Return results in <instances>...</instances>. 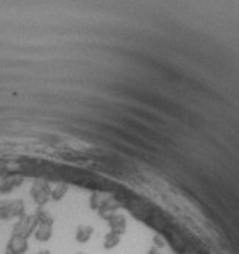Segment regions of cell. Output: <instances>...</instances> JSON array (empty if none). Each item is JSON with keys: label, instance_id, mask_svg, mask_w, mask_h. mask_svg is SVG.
I'll return each instance as SVG.
<instances>
[{"label": "cell", "instance_id": "obj_4", "mask_svg": "<svg viewBox=\"0 0 239 254\" xmlns=\"http://www.w3.org/2000/svg\"><path fill=\"white\" fill-rule=\"evenodd\" d=\"M29 250V239L11 235L5 245V254H27Z\"/></svg>", "mask_w": 239, "mask_h": 254}, {"label": "cell", "instance_id": "obj_16", "mask_svg": "<svg viewBox=\"0 0 239 254\" xmlns=\"http://www.w3.org/2000/svg\"><path fill=\"white\" fill-rule=\"evenodd\" d=\"M35 254H52L49 250H43V251H38V253H35Z\"/></svg>", "mask_w": 239, "mask_h": 254}, {"label": "cell", "instance_id": "obj_14", "mask_svg": "<svg viewBox=\"0 0 239 254\" xmlns=\"http://www.w3.org/2000/svg\"><path fill=\"white\" fill-rule=\"evenodd\" d=\"M153 242H155L156 248H159V250L165 247V242H164V241H162V239H161L159 236H155V238H153Z\"/></svg>", "mask_w": 239, "mask_h": 254}, {"label": "cell", "instance_id": "obj_13", "mask_svg": "<svg viewBox=\"0 0 239 254\" xmlns=\"http://www.w3.org/2000/svg\"><path fill=\"white\" fill-rule=\"evenodd\" d=\"M102 201H103V200H100V194L93 192L91 198H89V207H91L93 210H99V207H100Z\"/></svg>", "mask_w": 239, "mask_h": 254}, {"label": "cell", "instance_id": "obj_17", "mask_svg": "<svg viewBox=\"0 0 239 254\" xmlns=\"http://www.w3.org/2000/svg\"><path fill=\"white\" fill-rule=\"evenodd\" d=\"M76 254H85V253H82V251H77Z\"/></svg>", "mask_w": 239, "mask_h": 254}, {"label": "cell", "instance_id": "obj_15", "mask_svg": "<svg viewBox=\"0 0 239 254\" xmlns=\"http://www.w3.org/2000/svg\"><path fill=\"white\" fill-rule=\"evenodd\" d=\"M147 254H164V251L159 250V248H156V247H152L150 250L147 251Z\"/></svg>", "mask_w": 239, "mask_h": 254}, {"label": "cell", "instance_id": "obj_6", "mask_svg": "<svg viewBox=\"0 0 239 254\" xmlns=\"http://www.w3.org/2000/svg\"><path fill=\"white\" fill-rule=\"evenodd\" d=\"M120 207H121V203L117 201V200H112V198L103 200L102 204H100V207H99V210H97V213H99L100 218H103V219L106 221L111 215L117 213V210H118Z\"/></svg>", "mask_w": 239, "mask_h": 254}, {"label": "cell", "instance_id": "obj_8", "mask_svg": "<svg viewBox=\"0 0 239 254\" xmlns=\"http://www.w3.org/2000/svg\"><path fill=\"white\" fill-rule=\"evenodd\" d=\"M94 235V227L91 224H79L77 229H76V233H74V239L77 244H88L91 241Z\"/></svg>", "mask_w": 239, "mask_h": 254}, {"label": "cell", "instance_id": "obj_3", "mask_svg": "<svg viewBox=\"0 0 239 254\" xmlns=\"http://www.w3.org/2000/svg\"><path fill=\"white\" fill-rule=\"evenodd\" d=\"M50 194H52V186L47 180L37 179L34 182L31 188V197L38 207H44L50 201Z\"/></svg>", "mask_w": 239, "mask_h": 254}, {"label": "cell", "instance_id": "obj_10", "mask_svg": "<svg viewBox=\"0 0 239 254\" xmlns=\"http://www.w3.org/2000/svg\"><path fill=\"white\" fill-rule=\"evenodd\" d=\"M120 242H121V236H118L112 232H108L105 235V239H103V248L105 250H114L120 245Z\"/></svg>", "mask_w": 239, "mask_h": 254}, {"label": "cell", "instance_id": "obj_11", "mask_svg": "<svg viewBox=\"0 0 239 254\" xmlns=\"http://www.w3.org/2000/svg\"><path fill=\"white\" fill-rule=\"evenodd\" d=\"M68 190V186L65 183H59L55 188H52V194H50V200L53 201H61Z\"/></svg>", "mask_w": 239, "mask_h": 254}, {"label": "cell", "instance_id": "obj_12", "mask_svg": "<svg viewBox=\"0 0 239 254\" xmlns=\"http://www.w3.org/2000/svg\"><path fill=\"white\" fill-rule=\"evenodd\" d=\"M35 218H37V221H38V224H52L53 226V222H55V219H53V216L49 213V210H46L44 207H37V210H35Z\"/></svg>", "mask_w": 239, "mask_h": 254}, {"label": "cell", "instance_id": "obj_7", "mask_svg": "<svg viewBox=\"0 0 239 254\" xmlns=\"http://www.w3.org/2000/svg\"><path fill=\"white\" fill-rule=\"evenodd\" d=\"M23 185V177L20 176H9V177H3L0 180V194H9L18 186Z\"/></svg>", "mask_w": 239, "mask_h": 254}, {"label": "cell", "instance_id": "obj_9", "mask_svg": "<svg viewBox=\"0 0 239 254\" xmlns=\"http://www.w3.org/2000/svg\"><path fill=\"white\" fill-rule=\"evenodd\" d=\"M53 236V226L52 224H38L34 238L38 242H49Z\"/></svg>", "mask_w": 239, "mask_h": 254}, {"label": "cell", "instance_id": "obj_5", "mask_svg": "<svg viewBox=\"0 0 239 254\" xmlns=\"http://www.w3.org/2000/svg\"><path fill=\"white\" fill-rule=\"evenodd\" d=\"M108 227H109V232L118 235V236H123L127 230V219L123 213H114L111 215L108 219Z\"/></svg>", "mask_w": 239, "mask_h": 254}, {"label": "cell", "instance_id": "obj_2", "mask_svg": "<svg viewBox=\"0 0 239 254\" xmlns=\"http://www.w3.org/2000/svg\"><path fill=\"white\" fill-rule=\"evenodd\" d=\"M38 227V221L35 218V215H23L21 218H18L15 221V224L12 227V233L11 235H15V236H21V238H26L29 239L31 236H34L35 230Z\"/></svg>", "mask_w": 239, "mask_h": 254}, {"label": "cell", "instance_id": "obj_1", "mask_svg": "<svg viewBox=\"0 0 239 254\" xmlns=\"http://www.w3.org/2000/svg\"><path fill=\"white\" fill-rule=\"evenodd\" d=\"M23 215H26V206L21 198L0 200V219L2 221L18 219Z\"/></svg>", "mask_w": 239, "mask_h": 254}]
</instances>
